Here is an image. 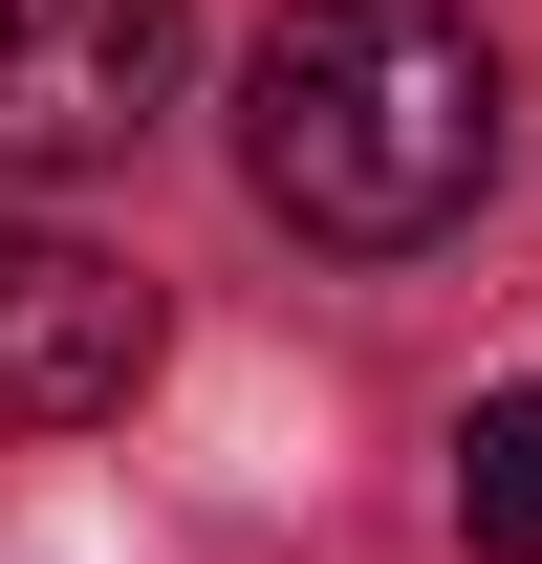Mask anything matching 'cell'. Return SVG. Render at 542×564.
<instances>
[{
  "label": "cell",
  "instance_id": "cell-1",
  "mask_svg": "<svg viewBox=\"0 0 542 564\" xmlns=\"http://www.w3.org/2000/svg\"><path fill=\"white\" fill-rule=\"evenodd\" d=\"M499 174V44L456 0H282L239 66V196L326 261H412L456 239Z\"/></svg>",
  "mask_w": 542,
  "mask_h": 564
},
{
  "label": "cell",
  "instance_id": "cell-2",
  "mask_svg": "<svg viewBox=\"0 0 542 564\" xmlns=\"http://www.w3.org/2000/svg\"><path fill=\"white\" fill-rule=\"evenodd\" d=\"M174 0H0V174H109L174 109Z\"/></svg>",
  "mask_w": 542,
  "mask_h": 564
},
{
  "label": "cell",
  "instance_id": "cell-3",
  "mask_svg": "<svg viewBox=\"0 0 542 564\" xmlns=\"http://www.w3.org/2000/svg\"><path fill=\"white\" fill-rule=\"evenodd\" d=\"M152 391V282L87 239H0V434H87Z\"/></svg>",
  "mask_w": 542,
  "mask_h": 564
},
{
  "label": "cell",
  "instance_id": "cell-4",
  "mask_svg": "<svg viewBox=\"0 0 542 564\" xmlns=\"http://www.w3.org/2000/svg\"><path fill=\"white\" fill-rule=\"evenodd\" d=\"M456 543L477 564H542V391H477L456 413Z\"/></svg>",
  "mask_w": 542,
  "mask_h": 564
}]
</instances>
